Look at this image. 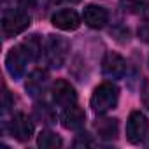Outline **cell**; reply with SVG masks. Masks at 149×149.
I'll list each match as a JSON object with an SVG mask.
<instances>
[{"mask_svg":"<svg viewBox=\"0 0 149 149\" xmlns=\"http://www.w3.org/2000/svg\"><path fill=\"white\" fill-rule=\"evenodd\" d=\"M70 51V44L65 37L60 35H47V39L42 44V60L51 68H60Z\"/></svg>","mask_w":149,"mask_h":149,"instance_id":"6da1fadb","label":"cell"},{"mask_svg":"<svg viewBox=\"0 0 149 149\" xmlns=\"http://www.w3.org/2000/svg\"><path fill=\"white\" fill-rule=\"evenodd\" d=\"M118 100H119V88L114 83L107 81L95 88L90 104L95 114H105L118 105Z\"/></svg>","mask_w":149,"mask_h":149,"instance_id":"7a4b0ae2","label":"cell"},{"mask_svg":"<svg viewBox=\"0 0 149 149\" xmlns=\"http://www.w3.org/2000/svg\"><path fill=\"white\" fill-rule=\"evenodd\" d=\"M32 19L25 9H6L2 13V33L6 39H11L30 26Z\"/></svg>","mask_w":149,"mask_h":149,"instance_id":"3957f363","label":"cell"},{"mask_svg":"<svg viewBox=\"0 0 149 149\" xmlns=\"http://www.w3.org/2000/svg\"><path fill=\"white\" fill-rule=\"evenodd\" d=\"M147 133H149V121L146 114L140 111H133L126 121V139L132 144H140L146 140Z\"/></svg>","mask_w":149,"mask_h":149,"instance_id":"277c9868","label":"cell"},{"mask_svg":"<svg viewBox=\"0 0 149 149\" xmlns=\"http://www.w3.org/2000/svg\"><path fill=\"white\" fill-rule=\"evenodd\" d=\"M30 61V56L26 54V51L19 46L9 49L7 56H6V68L9 72V76L13 79H19L23 77V74H25V68H26V63Z\"/></svg>","mask_w":149,"mask_h":149,"instance_id":"5b68a950","label":"cell"},{"mask_svg":"<svg viewBox=\"0 0 149 149\" xmlns=\"http://www.w3.org/2000/svg\"><path fill=\"white\" fill-rule=\"evenodd\" d=\"M33 130H35L33 128V121L23 112L14 114L13 119L9 121V132L19 142H28L32 139V135H33Z\"/></svg>","mask_w":149,"mask_h":149,"instance_id":"8992f818","label":"cell"},{"mask_svg":"<svg viewBox=\"0 0 149 149\" xmlns=\"http://www.w3.org/2000/svg\"><path fill=\"white\" fill-rule=\"evenodd\" d=\"M51 93H53L54 104L60 105V107H68V105H72V104L77 102L76 88H74L68 81H63V79H58L51 86Z\"/></svg>","mask_w":149,"mask_h":149,"instance_id":"52a82bcc","label":"cell"},{"mask_svg":"<svg viewBox=\"0 0 149 149\" xmlns=\"http://www.w3.org/2000/svg\"><path fill=\"white\" fill-rule=\"evenodd\" d=\"M102 72L109 79H121L126 72V61L121 54L109 51L102 60Z\"/></svg>","mask_w":149,"mask_h":149,"instance_id":"ba28073f","label":"cell"},{"mask_svg":"<svg viewBox=\"0 0 149 149\" xmlns=\"http://www.w3.org/2000/svg\"><path fill=\"white\" fill-rule=\"evenodd\" d=\"M60 121H61L63 128H67V130H81L84 126L86 114L77 104H72V105L63 109V112L60 116Z\"/></svg>","mask_w":149,"mask_h":149,"instance_id":"9c48e42d","label":"cell"},{"mask_svg":"<svg viewBox=\"0 0 149 149\" xmlns=\"http://www.w3.org/2000/svg\"><path fill=\"white\" fill-rule=\"evenodd\" d=\"M51 23H53V26L68 32V30L79 28L81 18H79V14L74 9H61V11H58V13H54L51 16Z\"/></svg>","mask_w":149,"mask_h":149,"instance_id":"30bf717a","label":"cell"},{"mask_svg":"<svg viewBox=\"0 0 149 149\" xmlns=\"http://www.w3.org/2000/svg\"><path fill=\"white\" fill-rule=\"evenodd\" d=\"M47 86H49V74H47V70H42V68L33 70L28 76L26 84H25L30 97H40L47 90Z\"/></svg>","mask_w":149,"mask_h":149,"instance_id":"8fae6325","label":"cell"},{"mask_svg":"<svg viewBox=\"0 0 149 149\" xmlns=\"http://www.w3.org/2000/svg\"><path fill=\"white\" fill-rule=\"evenodd\" d=\"M83 19L90 28H104L109 21V13L100 6H88L83 13Z\"/></svg>","mask_w":149,"mask_h":149,"instance_id":"7c38bea8","label":"cell"},{"mask_svg":"<svg viewBox=\"0 0 149 149\" xmlns=\"http://www.w3.org/2000/svg\"><path fill=\"white\" fill-rule=\"evenodd\" d=\"M95 130L100 139L104 140H112L118 137V119L112 118H102L95 123Z\"/></svg>","mask_w":149,"mask_h":149,"instance_id":"4fadbf2b","label":"cell"},{"mask_svg":"<svg viewBox=\"0 0 149 149\" xmlns=\"http://www.w3.org/2000/svg\"><path fill=\"white\" fill-rule=\"evenodd\" d=\"M37 146L42 149H58L63 146V140L51 130H42L37 135Z\"/></svg>","mask_w":149,"mask_h":149,"instance_id":"5bb4252c","label":"cell"},{"mask_svg":"<svg viewBox=\"0 0 149 149\" xmlns=\"http://www.w3.org/2000/svg\"><path fill=\"white\" fill-rule=\"evenodd\" d=\"M33 116H35L40 123H44V125H53V123H56V112H54V109H53L51 105H47V104H37L35 109H33Z\"/></svg>","mask_w":149,"mask_h":149,"instance_id":"9a60e30c","label":"cell"},{"mask_svg":"<svg viewBox=\"0 0 149 149\" xmlns=\"http://www.w3.org/2000/svg\"><path fill=\"white\" fill-rule=\"evenodd\" d=\"M21 47L26 51V54L30 56V60H37L42 54V42H40L39 35H30L28 39H25L21 42Z\"/></svg>","mask_w":149,"mask_h":149,"instance_id":"2e32d148","label":"cell"},{"mask_svg":"<svg viewBox=\"0 0 149 149\" xmlns=\"http://www.w3.org/2000/svg\"><path fill=\"white\" fill-rule=\"evenodd\" d=\"M125 11L132 14H149V0H119Z\"/></svg>","mask_w":149,"mask_h":149,"instance_id":"e0dca14e","label":"cell"},{"mask_svg":"<svg viewBox=\"0 0 149 149\" xmlns=\"http://www.w3.org/2000/svg\"><path fill=\"white\" fill-rule=\"evenodd\" d=\"M139 39L144 40V42H149V21H144L140 26H139Z\"/></svg>","mask_w":149,"mask_h":149,"instance_id":"ac0fdd59","label":"cell"},{"mask_svg":"<svg viewBox=\"0 0 149 149\" xmlns=\"http://www.w3.org/2000/svg\"><path fill=\"white\" fill-rule=\"evenodd\" d=\"M140 98H142V104L144 107L149 109V81H146L142 84V90H140Z\"/></svg>","mask_w":149,"mask_h":149,"instance_id":"d6986e66","label":"cell"},{"mask_svg":"<svg viewBox=\"0 0 149 149\" xmlns=\"http://www.w3.org/2000/svg\"><path fill=\"white\" fill-rule=\"evenodd\" d=\"M18 4L23 9H33L37 6V0H18Z\"/></svg>","mask_w":149,"mask_h":149,"instance_id":"ffe728a7","label":"cell"},{"mask_svg":"<svg viewBox=\"0 0 149 149\" xmlns=\"http://www.w3.org/2000/svg\"><path fill=\"white\" fill-rule=\"evenodd\" d=\"M51 4H58V6H61V4H65V6H70V4H79L81 0H49Z\"/></svg>","mask_w":149,"mask_h":149,"instance_id":"44dd1931","label":"cell"}]
</instances>
